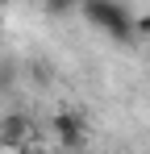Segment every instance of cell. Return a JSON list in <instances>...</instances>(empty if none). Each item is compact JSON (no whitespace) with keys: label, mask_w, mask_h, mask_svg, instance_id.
<instances>
[{"label":"cell","mask_w":150,"mask_h":154,"mask_svg":"<svg viewBox=\"0 0 150 154\" xmlns=\"http://www.w3.org/2000/svg\"><path fill=\"white\" fill-rule=\"evenodd\" d=\"M29 142H33V121L25 112L0 117V150H25Z\"/></svg>","instance_id":"cell-2"},{"label":"cell","mask_w":150,"mask_h":154,"mask_svg":"<svg viewBox=\"0 0 150 154\" xmlns=\"http://www.w3.org/2000/svg\"><path fill=\"white\" fill-rule=\"evenodd\" d=\"M79 13H83L88 25H96L100 33H108L113 42H125L133 33V13L125 4H117V0H83Z\"/></svg>","instance_id":"cell-1"},{"label":"cell","mask_w":150,"mask_h":154,"mask_svg":"<svg viewBox=\"0 0 150 154\" xmlns=\"http://www.w3.org/2000/svg\"><path fill=\"white\" fill-rule=\"evenodd\" d=\"M17 154H42V150H38V146H25V150H17Z\"/></svg>","instance_id":"cell-5"},{"label":"cell","mask_w":150,"mask_h":154,"mask_svg":"<svg viewBox=\"0 0 150 154\" xmlns=\"http://www.w3.org/2000/svg\"><path fill=\"white\" fill-rule=\"evenodd\" d=\"M50 129H54V137H58L63 146H79V142L88 137V125H83V117H79V112H71V108L54 112V121H50Z\"/></svg>","instance_id":"cell-3"},{"label":"cell","mask_w":150,"mask_h":154,"mask_svg":"<svg viewBox=\"0 0 150 154\" xmlns=\"http://www.w3.org/2000/svg\"><path fill=\"white\" fill-rule=\"evenodd\" d=\"M133 25H138V33H142V38H150V13H142V17H133Z\"/></svg>","instance_id":"cell-4"}]
</instances>
